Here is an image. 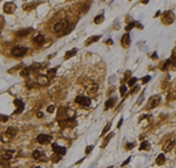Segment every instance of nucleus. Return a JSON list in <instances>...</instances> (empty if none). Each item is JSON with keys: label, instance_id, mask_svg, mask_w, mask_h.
I'll list each match as a JSON object with an SVG mask.
<instances>
[{"label": "nucleus", "instance_id": "obj_1", "mask_svg": "<svg viewBox=\"0 0 176 168\" xmlns=\"http://www.w3.org/2000/svg\"><path fill=\"white\" fill-rule=\"evenodd\" d=\"M66 28H68V22L67 21H59L56 24H54L53 26H52V31L54 33H56V34H62L66 32Z\"/></svg>", "mask_w": 176, "mask_h": 168}, {"label": "nucleus", "instance_id": "obj_2", "mask_svg": "<svg viewBox=\"0 0 176 168\" xmlns=\"http://www.w3.org/2000/svg\"><path fill=\"white\" fill-rule=\"evenodd\" d=\"M27 53V48L24 47V46H20V45H16L12 48V54L16 56V58H20V56H24V55Z\"/></svg>", "mask_w": 176, "mask_h": 168}, {"label": "nucleus", "instance_id": "obj_3", "mask_svg": "<svg viewBox=\"0 0 176 168\" xmlns=\"http://www.w3.org/2000/svg\"><path fill=\"white\" fill-rule=\"evenodd\" d=\"M75 101H76V103H79L80 106H82V107H89L92 103L91 99L88 98V97H86V95H79V97H76Z\"/></svg>", "mask_w": 176, "mask_h": 168}, {"label": "nucleus", "instance_id": "obj_4", "mask_svg": "<svg viewBox=\"0 0 176 168\" xmlns=\"http://www.w3.org/2000/svg\"><path fill=\"white\" fill-rule=\"evenodd\" d=\"M51 141H52V136L47 134H40L37 136V142L40 145H46V143H49Z\"/></svg>", "mask_w": 176, "mask_h": 168}, {"label": "nucleus", "instance_id": "obj_5", "mask_svg": "<svg viewBox=\"0 0 176 168\" xmlns=\"http://www.w3.org/2000/svg\"><path fill=\"white\" fill-rule=\"evenodd\" d=\"M174 19H175V16L173 14V12H165L164 14H163L162 21L168 25V24H173V22H174Z\"/></svg>", "mask_w": 176, "mask_h": 168}, {"label": "nucleus", "instance_id": "obj_6", "mask_svg": "<svg viewBox=\"0 0 176 168\" xmlns=\"http://www.w3.org/2000/svg\"><path fill=\"white\" fill-rule=\"evenodd\" d=\"M52 148H53V152L59 154V155H65L66 152H67L65 147L59 146V145H56V143H53V145H52Z\"/></svg>", "mask_w": 176, "mask_h": 168}, {"label": "nucleus", "instance_id": "obj_7", "mask_svg": "<svg viewBox=\"0 0 176 168\" xmlns=\"http://www.w3.org/2000/svg\"><path fill=\"white\" fill-rule=\"evenodd\" d=\"M15 5L13 4V2H6L5 5H4V11H5V13H7V14H12L13 12L15 11Z\"/></svg>", "mask_w": 176, "mask_h": 168}, {"label": "nucleus", "instance_id": "obj_8", "mask_svg": "<svg viewBox=\"0 0 176 168\" xmlns=\"http://www.w3.org/2000/svg\"><path fill=\"white\" fill-rule=\"evenodd\" d=\"M33 159L34 160H39V161H46L45 159V155H43V153L40 151V149H35L34 152H33Z\"/></svg>", "mask_w": 176, "mask_h": 168}, {"label": "nucleus", "instance_id": "obj_9", "mask_svg": "<svg viewBox=\"0 0 176 168\" xmlns=\"http://www.w3.org/2000/svg\"><path fill=\"white\" fill-rule=\"evenodd\" d=\"M160 101H161V98L159 97V95H154V97H151V98L149 99V107L150 108L156 107V106L160 103Z\"/></svg>", "mask_w": 176, "mask_h": 168}, {"label": "nucleus", "instance_id": "obj_10", "mask_svg": "<svg viewBox=\"0 0 176 168\" xmlns=\"http://www.w3.org/2000/svg\"><path fill=\"white\" fill-rule=\"evenodd\" d=\"M129 43H130V37H129L128 33H126L124 35H122V38H121V45H122L124 48H127L129 46Z\"/></svg>", "mask_w": 176, "mask_h": 168}, {"label": "nucleus", "instance_id": "obj_11", "mask_svg": "<svg viewBox=\"0 0 176 168\" xmlns=\"http://www.w3.org/2000/svg\"><path fill=\"white\" fill-rule=\"evenodd\" d=\"M33 40H34V42L38 43V45H42V43H45V41H46V39H45V37H43L42 34H37V35L33 38Z\"/></svg>", "mask_w": 176, "mask_h": 168}, {"label": "nucleus", "instance_id": "obj_12", "mask_svg": "<svg viewBox=\"0 0 176 168\" xmlns=\"http://www.w3.org/2000/svg\"><path fill=\"white\" fill-rule=\"evenodd\" d=\"M14 105L18 107L15 111V114H20L22 112V109H24V103H22V101L21 100H15V101H14Z\"/></svg>", "mask_w": 176, "mask_h": 168}, {"label": "nucleus", "instance_id": "obj_13", "mask_svg": "<svg viewBox=\"0 0 176 168\" xmlns=\"http://www.w3.org/2000/svg\"><path fill=\"white\" fill-rule=\"evenodd\" d=\"M13 155H14V152H13V151H5V152L2 153V157H4L5 160H7V161H10L12 157H13Z\"/></svg>", "mask_w": 176, "mask_h": 168}, {"label": "nucleus", "instance_id": "obj_14", "mask_svg": "<svg viewBox=\"0 0 176 168\" xmlns=\"http://www.w3.org/2000/svg\"><path fill=\"white\" fill-rule=\"evenodd\" d=\"M6 135L10 136V138L15 136L16 135V128H14V127H10V128H7V129H6Z\"/></svg>", "mask_w": 176, "mask_h": 168}, {"label": "nucleus", "instance_id": "obj_15", "mask_svg": "<svg viewBox=\"0 0 176 168\" xmlns=\"http://www.w3.org/2000/svg\"><path fill=\"white\" fill-rule=\"evenodd\" d=\"M174 146H175V141L171 140V141H169L164 147H163V149H164V152H170L171 149L174 148Z\"/></svg>", "mask_w": 176, "mask_h": 168}, {"label": "nucleus", "instance_id": "obj_16", "mask_svg": "<svg viewBox=\"0 0 176 168\" xmlns=\"http://www.w3.org/2000/svg\"><path fill=\"white\" fill-rule=\"evenodd\" d=\"M115 101H116V98H110V99H108L106 101V105H105V107H106V109H108V108H110V107H113L114 106V103H115Z\"/></svg>", "mask_w": 176, "mask_h": 168}, {"label": "nucleus", "instance_id": "obj_17", "mask_svg": "<svg viewBox=\"0 0 176 168\" xmlns=\"http://www.w3.org/2000/svg\"><path fill=\"white\" fill-rule=\"evenodd\" d=\"M76 52H78V49L76 48H73V49H70V51H68V52H66V54H65V59L67 60V59H69V58H72L73 55L76 54Z\"/></svg>", "mask_w": 176, "mask_h": 168}, {"label": "nucleus", "instance_id": "obj_18", "mask_svg": "<svg viewBox=\"0 0 176 168\" xmlns=\"http://www.w3.org/2000/svg\"><path fill=\"white\" fill-rule=\"evenodd\" d=\"M165 161V156L164 154H160L159 156L156 157V165H159V166H161V165H163Z\"/></svg>", "mask_w": 176, "mask_h": 168}, {"label": "nucleus", "instance_id": "obj_19", "mask_svg": "<svg viewBox=\"0 0 176 168\" xmlns=\"http://www.w3.org/2000/svg\"><path fill=\"white\" fill-rule=\"evenodd\" d=\"M101 38L100 35H95V37H91V39H88L87 41H86V46H89L91 43H93V42H95V41H97L99 39Z\"/></svg>", "mask_w": 176, "mask_h": 168}, {"label": "nucleus", "instance_id": "obj_20", "mask_svg": "<svg viewBox=\"0 0 176 168\" xmlns=\"http://www.w3.org/2000/svg\"><path fill=\"white\" fill-rule=\"evenodd\" d=\"M29 33H31V29H28V28H27V29H24V31H20V32H18V33H16V35L21 38V37H26V35H28Z\"/></svg>", "mask_w": 176, "mask_h": 168}, {"label": "nucleus", "instance_id": "obj_21", "mask_svg": "<svg viewBox=\"0 0 176 168\" xmlns=\"http://www.w3.org/2000/svg\"><path fill=\"white\" fill-rule=\"evenodd\" d=\"M150 147L149 142L148 141H143L142 143H141V146H140V151H144V149H148Z\"/></svg>", "mask_w": 176, "mask_h": 168}, {"label": "nucleus", "instance_id": "obj_22", "mask_svg": "<svg viewBox=\"0 0 176 168\" xmlns=\"http://www.w3.org/2000/svg\"><path fill=\"white\" fill-rule=\"evenodd\" d=\"M103 19H105L103 14H100V15L95 16V19H94V22H95V24H101V22L103 21Z\"/></svg>", "mask_w": 176, "mask_h": 168}, {"label": "nucleus", "instance_id": "obj_23", "mask_svg": "<svg viewBox=\"0 0 176 168\" xmlns=\"http://www.w3.org/2000/svg\"><path fill=\"white\" fill-rule=\"evenodd\" d=\"M113 136H114V133H112V134H109V135L107 136V138H106V140H105V142H103V145H102V147H106V146H107V143L109 142V140L112 139Z\"/></svg>", "mask_w": 176, "mask_h": 168}, {"label": "nucleus", "instance_id": "obj_24", "mask_svg": "<svg viewBox=\"0 0 176 168\" xmlns=\"http://www.w3.org/2000/svg\"><path fill=\"white\" fill-rule=\"evenodd\" d=\"M110 126H112V124H110V122H108V124H107V126L105 127V128H103V130H102V134H101V136H103V135H105V134L107 133V132L109 130V128H110Z\"/></svg>", "mask_w": 176, "mask_h": 168}, {"label": "nucleus", "instance_id": "obj_25", "mask_svg": "<svg viewBox=\"0 0 176 168\" xmlns=\"http://www.w3.org/2000/svg\"><path fill=\"white\" fill-rule=\"evenodd\" d=\"M29 73H31L29 68H24V70H21V75L22 76H28L29 75Z\"/></svg>", "mask_w": 176, "mask_h": 168}, {"label": "nucleus", "instance_id": "obj_26", "mask_svg": "<svg viewBox=\"0 0 176 168\" xmlns=\"http://www.w3.org/2000/svg\"><path fill=\"white\" fill-rule=\"evenodd\" d=\"M136 81H137V79H136V78H132V79H130V80L128 81V85H129L130 87H133V86H135Z\"/></svg>", "mask_w": 176, "mask_h": 168}, {"label": "nucleus", "instance_id": "obj_27", "mask_svg": "<svg viewBox=\"0 0 176 168\" xmlns=\"http://www.w3.org/2000/svg\"><path fill=\"white\" fill-rule=\"evenodd\" d=\"M126 92H127V87L124 86V85H122V86L120 87V93H121V95H124Z\"/></svg>", "mask_w": 176, "mask_h": 168}, {"label": "nucleus", "instance_id": "obj_28", "mask_svg": "<svg viewBox=\"0 0 176 168\" xmlns=\"http://www.w3.org/2000/svg\"><path fill=\"white\" fill-rule=\"evenodd\" d=\"M55 73H56V68H53V70H48V75H51V76H53Z\"/></svg>", "mask_w": 176, "mask_h": 168}, {"label": "nucleus", "instance_id": "obj_29", "mask_svg": "<svg viewBox=\"0 0 176 168\" xmlns=\"http://www.w3.org/2000/svg\"><path fill=\"white\" fill-rule=\"evenodd\" d=\"M149 80H150V75L146 76V78H143V79H142V84H147Z\"/></svg>", "mask_w": 176, "mask_h": 168}, {"label": "nucleus", "instance_id": "obj_30", "mask_svg": "<svg viewBox=\"0 0 176 168\" xmlns=\"http://www.w3.org/2000/svg\"><path fill=\"white\" fill-rule=\"evenodd\" d=\"M93 148H94L93 146H88V147H87V148H86V154H89V153L92 152V149H93Z\"/></svg>", "mask_w": 176, "mask_h": 168}, {"label": "nucleus", "instance_id": "obj_31", "mask_svg": "<svg viewBox=\"0 0 176 168\" xmlns=\"http://www.w3.org/2000/svg\"><path fill=\"white\" fill-rule=\"evenodd\" d=\"M134 26H135V22H133V24H129L128 26L126 27V29H127V31H130V29H132V28H133Z\"/></svg>", "mask_w": 176, "mask_h": 168}, {"label": "nucleus", "instance_id": "obj_32", "mask_svg": "<svg viewBox=\"0 0 176 168\" xmlns=\"http://www.w3.org/2000/svg\"><path fill=\"white\" fill-rule=\"evenodd\" d=\"M47 112L48 113H53L54 112V106H49V107L47 108Z\"/></svg>", "mask_w": 176, "mask_h": 168}, {"label": "nucleus", "instance_id": "obj_33", "mask_svg": "<svg viewBox=\"0 0 176 168\" xmlns=\"http://www.w3.org/2000/svg\"><path fill=\"white\" fill-rule=\"evenodd\" d=\"M130 160H132V157L129 156V157H128V159H127V160H126V161H124V162H123V163H122V166H126V165H128V163H129V162H130Z\"/></svg>", "mask_w": 176, "mask_h": 168}, {"label": "nucleus", "instance_id": "obj_34", "mask_svg": "<svg viewBox=\"0 0 176 168\" xmlns=\"http://www.w3.org/2000/svg\"><path fill=\"white\" fill-rule=\"evenodd\" d=\"M133 147H134V143H128V145L126 146V148H127V149H130V148H133Z\"/></svg>", "mask_w": 176, "mask_h": 168}, {"label": "nucleus", "instance_id": "obj_35", "mask_svg": "<svg viewBox=\"0 0 176 168\" xmlns=\"http://www.w3.org/2000/svg\"><path fill=\"white\" fill-rule=\"evenodd\" d=\"M122 122H123V119L121 118V119H120V122H119V125H117V128H120V127H121V124H122Z\"/></svg>", "mask_w": 176, "mask_h": 168}, {"label": "nucleus", "instance_id": "obj_36", "mask_svg": "<svg viewBox=\"0 0 176 168\" xmlns=\"http://www.w3.org/2000/svg\"><path fill=\"white\" fill-rule=\"evenodd\" d=\"M37 116H38V118H42V116H43V114L41 113V112H39V113L37 114Z\"/></svg>", "mask_w": 176, "mask_h": 168}, {"label": "nucleus", "instance_id": "obj_37", "mask_svg": "<svg viewBox=\"0 0 176 168\" xmlns=\"http://www.w3.org/2000/svg\"><path fill=\"white\" fill-rule=\"evenodd\" d=\"M148 1H149V0H141V2L144 4V5H146V4H148Z\"/></svg>", "mask_w": 176, "mask_h": 168}, {"label": "nucleus", "instance_id": "obj_38", "mask_svg": "<svg viewBox=\"0 0 176 168\" xmlns=\"http://www.w3.org/2000/svg\"><path fill=\"white\" fill-rule=\"evenodd\" d=\"M151 58H153V59H156V58H157V56H156V53H153V56H151Z\"/></svg>", "mask_w": 176, "mask_h": 168}, {"label": "nucleus", "instance_id": "obj_39", "mask_svg": "<svg viewBox=\"0 0 176 168\" xmlns=\"http://www.w3.org/2000/svg\"><path fill=\"white\" fill-rule=\"evenodd\" d=\"M108 168H112V167H108Z\"/></svg>", "mask_w": 176, "mask_h": 168}, {"label": "nucleus", "instance_id": "obj_40", "mask_svg": "<svg viewBox=\"0 0 176 168\" xmlns=\"http://www.w3.org/2000/svg\"><path fill=\"white\" fill-rule=\"evenodd\" d=\"M37 168H39V167H37Z\"/></svg>", "mask_w": 176, "mask_h": 168}]
</instances>
